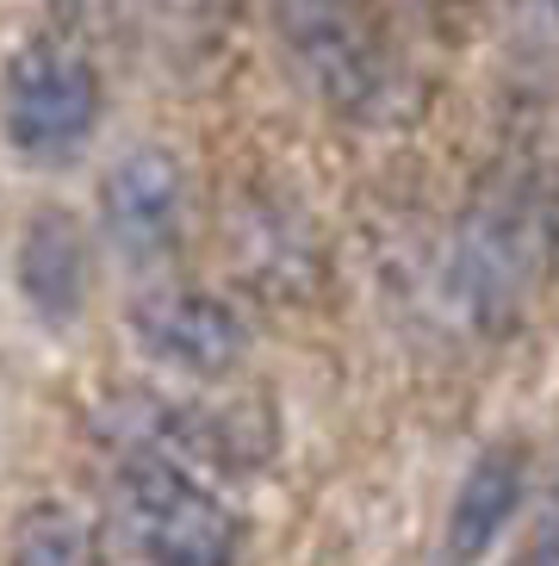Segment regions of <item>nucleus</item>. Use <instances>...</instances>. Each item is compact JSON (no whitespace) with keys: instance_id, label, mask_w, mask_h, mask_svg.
<instances>
[{"instance_id":"7","label":"nucleus","mask_w":559,"mask_h":566,"mask_svg":"<svg viewBox=\"0 0 559 566\" xmlns=\"http://www.w3.org/2000/svg\"><path fill=\"white\" fill-rule=\"evenodd\" d=\"M523 485H528V461L523 449L497 442L485 449L473 467H466L461 492L447 504V530H442V560L447 566H478L492 554V542L510 530L516 504H523Z\"/></svg>"},{"instance_id":"10","label":"nucleus","mask_w":559,"mask_h":566,"mask_svg":"<svg viewBox=\"0 0 559 566\" xmlns=\"http://www.w3.org/2000/svg\"><path fill=\"white\" fill-rule=\"evenodd\" d=\"M547 7H553V13H559V0H547Z\"/></svg>"},{"instance_id":"8","label":"nucleus","mask_w":559,"mask_h":566,"mask_svg":"<svg viewBox=\"0 0 559 566\" xmlns=\"http://www.w3.org/2000/svg\"><path fill=\"white\" fill-rule=\"evenodd\" d=\"M19 293L32 300L38 317L68 324L87 305V237L75 218L38 212L19 237Z\"/></svg>"},{"instance_id":"5","label":"nucleus","mask_w":559,"mask_h":566,"mask_svg":"<svg viewBox=\"0 0 559 566\" xmlns=\"http://www.w3.org/2000/svg\"><path fill=\"white\" fill-rule=\"evenodd\" d=\"M144 355H156L175 374H199V380H218L231 374L249 349L243 317L231 312L212 293H193V286H168V293H149L131 317Z\"/></svg>"},{"instance_id":"1","label":"nucleus","mask_w":559,"mask_h":566,"mask_svg":"<svg viewBox=\"0 0 559 566\" xmlns=\"http://www.w3.org/2000/svg\"><path fill=\"white\" fill-rule=\"evenodd\" d=\"M118 530L144 566H236L243 530L212 485H199L181 461L144 449L113 480Z\"/></svg>"},{"instance_id":"2","label":"nucleus","mask_w":559,"mask_h":566,"mask_svg":"<svg viewBox=\"0 0 559 566\" xmlns=\"http://www.w3.org/2000/svg\"><path fill=\"white\" fill-rule=\"evenodd\" d=\"M0 132L25 163H68L99 132V69L82 44L32 32L0 69Z\"/></svg>"},{"instance_id":"4","label":"nucleus","mask_w":559,"mask_h":566,"mask_svg":"<svg viewBox=\"0 0 559 566\" xmlns=\"http://www.w3.org/2000/svg\"><path fill=\"white\" fill-rule=\"evenodd\" d=\"M547 206L535 200V187H510L504 200H485L473 218V237L461 250V293H473V312L485 317H516L535 286L547 231Z\"/></svg>"},{"instance_id":"6","label":"nucleus","mask_w":559,"mask_h":566,"mask_svg":"<svg viewBox=\"0 0 559 566\" xmlns=\"http://www.w3.org/2000/svg\"><path fill=\"white\" fill-rule=\"evenodd\" d=\"M106 237L118 243V255L137 268L162 262L181 243L187 224V181L181 163L168 150H131L118 156V168L106 175Z\"/></svg>"},{"instance_id":"3","label":"nucleus","mask_w":559,"mask_h":566,"mask_svg":"<svg viewBox=\"0 0 559 566\" xmlns=\"http://www.w3.org/2000/svg\"><path fill=\"white\" fill-rule=\"evenodd\" d=\"M280 32L305 82L336 113L373 118L379 106H392L398 63L367 0H280Z\"/></svg>"},{"instance_id":"9","label":"nucleus","mask_w":559,"mask_h":566,"mask_svg":"<svg viewBox=\"0 0 559 566\" xmlns=\"http://www.w3.org/2000/svg\"><path fill=\"white\" fill-rule=\"evenodd\" d=\"M13 566H106L99 560V535L75 504H32L13 530Z\"/></svg>"}]
</instances>
